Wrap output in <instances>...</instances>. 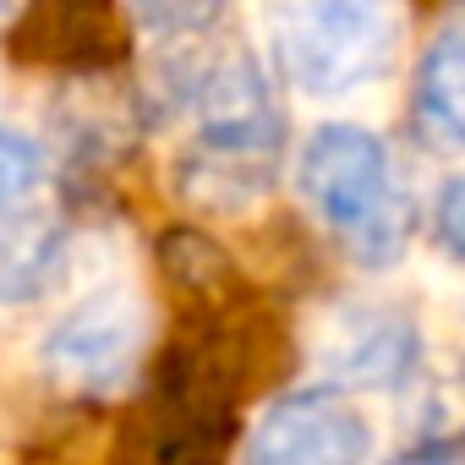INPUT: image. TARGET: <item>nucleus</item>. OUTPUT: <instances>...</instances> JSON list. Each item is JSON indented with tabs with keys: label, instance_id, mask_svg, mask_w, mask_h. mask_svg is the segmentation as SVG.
I'll return each instance as SVG.
<instances>
[{
	"label": "nucleus",
	"instance_id": "nucleus-8",
	"mask_svg": "<svg viewBox=\"0 0 465 465\" xmlns=\"http://www.w3.org/2000/svg\"><path fill=\"white\" fill-rule=\"evenodd\" d=\"M66 258V236L50 224V213L12 208L0 213V302H34L55 285Z\"/></svg>",
	"mask_w": 465,
	"mask_h": 465
},
{
	"label": "nucleus",
	"instance_id": "nucleus-10",
	"mask_svg": "<svg viewBox=\"0 0 465 465\" xmlns=\"http://www.w3.org/2000/svg\"><path fill=\"white\" fill-rule=\"evenodd\" d=\"M224 17V0H137V23L153 45H192Z\"/></svg>",
	"mask_w": 465,
	"mask_h": 465
},
{
	"label": "nucleus",
	"instance_id": "nucleus-6",
	"mask_svg": "<svg viewBox=\"0 0 465 465\" xmlns=\"http://www.w3.org/2000/svg\"><path fill=\"white\" fill-rule=\"evenodd\" d=\"M416 318L389 302H340L312 329V367L329 389H394L416 372Z\"/></svg>",
	"mask_w": 465,
	"mask_h": 465
},
{
	"label": "nucleus",
	"instance_id": "nucleus-3",
	"mask_svg": "<svg viewBox=\"0 0 465 465\" xmlns=\"http://www.w3.org/2000/svg\"><path fill=\"white\" fill-rule=\"evenodd\" d=\"M302 203L351 242V252L372 269L405 252V192L394 186V164L378 132L356 121H323L302 143L296 159Z\"/></svg>",
	"mask_w": 465,
	"mask_h": 465
},
{
	"label": "nucleus",
	"instance_id": "nucleus-1",
	"mask_svg": "<svg viewBox=\"0 0 465 465\" xmlns=\"http://www.w3.org/2000/svg\"><path fill=\"white\" fill-rule=\"evenodd\" d=\"M192 143L181 153V192L197 208H247L280 159V104L263 66L242 50L213 61L192 94Z\"/></svg>",
	"mask_w": 465,
	"mask_h": 465
},
{
	"label": "nucleus",
	"instance_id": "nucleus-5",
	"mask_svg": "<svg viewBox=\"0 0 465 465\" xmlns=\"http://www.w3.org/2000/svg\"><path fill=\"white\" fill-rule=\"evenodd\" d=\"M378 427L345 389L280 394L247 438V465H372Z\"/></svg>",
	"mask_w": 465,
	"mask_h": 465
},
{
	"label": "nucleus",
	"instance_id": "nucleus-7",
	"mask_svg": "<svg viewBox=\"0 0 465 465\" xmlns=\"http://www.w3.org/2000/svg\"><path fill=\"white\" fill-rule=\"evenodd\" d=\"M416 121L432 148L465 153V28H449L427 45L416 66Z\"/></svg>",
	"mask_w": 465,
	"mask_h": 465
},
{
	"label": "nucleus",
	"instance_id": "nucleus-13",
	"mask_svg": "<svg viewBox=\"0 0 465 465\" xmlns=\"http://www.w3.org/2000/svg\"><path fill=\"white\" fill-rule=\"evenodd\" d=\"M405 465H454V460H405Z\"/></svg>",
	"mask_w": 465,
	"mask_h": 465
},
{
	"label": "nucleus",
	"instance_id": "nucleus-4",
	"mask_svg": "<svg viewBox=\"0 0 465 465\" xmlns=\"http://www.w3.org/2000/svg\"><path fill=\"white\" fill-rule=\"evenodd\" d=\"M148 340V302L137 296V285L126 280H104L94 291H83L45 334L39 361L50 378L72 383V389H115Z\"/></svg>",
	"mask_w": 465,
	"mask_h": 465
},
{
	"label": "nucleus",
	"instance_id": "nucleus-12",
	"mask_svg": "<svg viewBox=\"0 0 465 465\" xmlns=\"http://www.w3.org/2000/svg\"><path fill=\"white\" fill-rule=\"evenodd\" d=\"M17 12H23V0H0V28H6V23H12Z\"/></svg>",
	"mask_w": 465,
	"mask_h": 465
},
{
	"label": "nucleus",
	"instance_id": "nucleus-2",
	"mask_svg": "<svg viewBox=\"0 0 465 465\" xmlns=\"http://www.w3.org/2000/svg\"><path fill=\"white\" fill-rule=\"evenodd\" d=\"M405 45V0H274V61L307 99L383 83Z\"/></svg>",
	"mask_w": 465,
	"mask_h": 465
},
{
	"label": "nucleus",
	"instance_id": "nucleus-11",
	"mask_svg": "<svg viewBox=\"0 0 465 465\" xmlns=\"http://www.w3.org/2000/svg\"><path fill=\"white\" fill-rule=\"evenodd\" d=\"M432 224H438V242H443V252L465 258V170H460L454 181H443Z\"/></svg>",
	"mask_w": 465,
	"mask_h": 465
},
{
	"label": "nucleus",
	"instance_id": "nucleus-9",
	"mask_svg": "<svg viewBox=\"0 0 465 465\" xmlns=\"http://www.w3.org/2000/svg\"><path fill=\"white\" fill-rule=\"evenodd\" d=\"M45 186V148L28 126L0 115V213L28 208Z\"/></svg>",
	"mask_w": 465,
	"mask_h": 465
}]
</instances>
